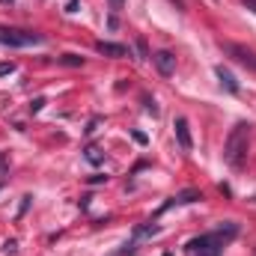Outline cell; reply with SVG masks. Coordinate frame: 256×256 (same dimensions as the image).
I'll list each match as a JSON object with an SVG mask.
<instances>
[{"label": "cell", "instance_id": "cell-21", "mask_svg": "<svg viewBox=\"0 0 256 256\" xmlns=\"http://www.w3.org/2000/svg\"><path fill=\"white\" fill-rule=\"evenodd\" d=\"M176 3H179V0H176Z\"/></svg>", "mask_w": 256, "mask_h": 256}, {"label": "cell", "instance_id": "cell-9", "mask_svg": "<svg viewBox=\"0 0 256 256\" xmlns=\"http://www.w3.org/2000/svg\"><path fill=\"white\" fill-rule=\"evenodd\" d=\"M218 80H220V86H226L232 96L238 92V84H236V78H232V72H226L224 66H218Z\"/></svg>", "mask_w": 256, "mask_h": 256}, {"label": "cell", "instance_id": "cell-10", "mask_svg": "<svg viewBox=\"0 0 256 256\" xmlns=\"http://www.w3.org/2000/svg\"><path fill=\"white\" fill-rule=\"evenodd\" d=\"M86 161L98 167V164H104V152H102L98 146H90V149H86Z\"/></svg>", "mask_w": 256, "mask_h": 256}, {"label": "cell", "instance_id": "cell-3", "mask_svg": "<svg viewBox=\"0 0 256 256\" xmlns=\"http://www.w3.org/2000/svg\"><path fill=\"white\" fill-rule=\"evenodd\" d=\"M42 36L33 30H18V27H0V45L9 48H27V45H39Z\"/></svg>", "mask_w": 256, "mask_h": 256}, {"label": "cell", "instance_id": "cell-18", "mask_svg": "<svg viewBox=\"0 0 256 256\" xmlns=\"http://www.w3.org/2000/svg\"><path fill=\"white\" fill-rule=\"evenodd\" d=\"M122 3L126 0H110V9H122Z\"/></svg>", "mask_w": 256, "mask_h": 256}, {"label": "cell", "instance_id": "cell-6", "mask_svg": "<svg viewBox=\"0 0 256 256\" xmlns=\"http://www.w3.org/2000/svg\"><path fill=\"white\" fill-rule=\"evenodd\" d=\"M196 200H202V194L196 191V188H188V191L176 194V196H170L164 206H161V212H167V208H173V206H188V202H196Z\"/></svg>", "mask_w": 256, "mask_h": 256}, {"label": "cell", "instance_id": "cell-16", "mask_svg": "<svg viewBox=\"0 0 256 256\" xmlns=\"http://www.w3.org/2000/svg\"><path fill=\"white\" fill-rule=\"evenodd\" d=\"M12 72H15V63H0V78L3 74H12Z\"/></svg>", "mask_w": 256, "mask_h": 256}, {"label": "cell", "instance_id": "cell-1", "mask_svg": "<svg viewBox=\"0 0 256 256\" xmlns=\"http://www.w3.org/2000/svg\"><path fill=\"white\" fill-rule=\"evenodd\" d=\"M250 122H238V126L230 131V137H226V146H224V161L230 164V167H244V161H248V143H250Z\"/></svg>", "mask_w": 256, "mask_h": 256}, {"label": "cell", "instance_id": "cell-7", "mask_svg": "<svg viewBox=\"0 0 256 256\" xmlns=\"http://www.w3.org/2000/svg\"><path fill=\"white\" fill-rule=\"evenodd\" d=\"M152 63L158 66L161 74H173V72H176V57H173L170 51H158V54H152Z\"/></svg>", "mask_w": 256, "mask_h": 256}, {"label": "cell", "instance_id": "cell-19", "mask_svg": "<svg viewBox=\"0 0 256 256\" xmlns=\"http://www.w3.org/2000/svg\"><path fill=\"white\" fill-rule=\"evenodd\" d=\"M224 250H206V254H200V256H220Z\"/></svg>", "mask_w": 256, "mask_h": 256}, {"label": "cell", "instance_id": "cell-12", "mask_svg": "<svg viewBox=\"0 0 256 256\" xmlns=\"http://www.w3.org/2000/svg\"><path fill=\"white\" fill-rule=\"evenodd\" d=\"M57 63H60V66H72V68H78V66H84V57H78V54H63V57H57Z\"/></svg>", "mask_w": 256, "mask_h": 256}, {"label": "cell", "instance_id": "cell-15", "mask_svg": "<svg viewBox=\"0 0 256 256\" xmlns=\"http://www.w3.org/2000/svg\"><path fill=\"white\" fill-rule=\"evenodd\" d=\"M42 108H45V98H33V102H30V110H33V114H39Z\"/></svg>", "mask_w": 256, "mask_h": 256}, {"label": "cell", "instance_id": "cell-11", "mask_svg": "<svg viewBox=\"0 0 256 256\" xmlns=\"http://www.w3.org/2000/svg\"><path fill=\"white\" fill-rule=\"evenodd\" d=\"M152 232H158V224L149 220V224H143V226L134 230V242H137V238H146V236H152Z\"/></svg>", "mask_w": 256, "mask_h": 256}, {"label": "cell", "instance_id": "cell-5", "mask_svg": "<svg viewBox=\"0 0 256 256\" xmlns=\"http://www.w3.org/2000/svg\"><path fill=\"white\" fill-rule=\"evenodd\" d=\"M173 128H176V140H179L182 152H191L194 140H191V126H188V120H185V116H179V120L173 122Z\"/></svg>", "mask_w": 256, "mask_h": 256}, {"label": "cell", "instance_id": "cell-20", "mask_svg": "<svg viewBox=\"0 0 256 256\" xmlns=\"http://www.w3.org/2000/svg\"><path fill=\"white\" fill-rule=\"evenodd\" d=\"M3 3H12V0H3Z\"/></svg>", "mask_w": 256, "mask_h": 256}, {"label": "cell", "instance_id": "cell-13", "mask_svg": "<svg viewBox=\"0 0 256 256\" xmlns=\"http://www.w3.org/2000/svg\"><path fill=\"white\" fill-rule=\"evenodd\" d=\"M3 254L15 256V254H18V242H15V238H9V242H6V244H3Z\"/></svg>", "mask_w": 256, "mask_h": 256}, {"label": "cell", "instance_id": "cell-17", "mask_svg": "<svg viewBox=\"0 0 256 256\" xmlns=\"http://www.w3.org/2000/svg\"><path fill=\"white\" fill-rule=\"evenodd\" d=\"M74 9H78V0H68L66 3V12H74Z\"/></svg>", "mask_w": 256, "mask_h": 256}, {"label": "cell", "instance_id": "cell-2", "mask_svg": "<svg viewBox=\"0 0 256 256\" xmlns=\"http://www.w3.org/2000/svg\"><path fill=\"white\" fill-rule=\"evenodd\" d=\"M238 236V226L236 224H226V226H218L214 232H206V236H196L188 242V254H206V250H224V244L230 242V238H236Z\"/></svg>", "mask_w": 256, "mask_h": 256}, {"label": "cell", "instance_id": "cell-8", "mask_svg": "<svg viewBox=\"0 0 256 256\" xmlns=\"http://www.w3.org/2000/svg\"><path fill=\"white\" fill-rule=\"evenodd\" d=\"M96 51L104 54V57H128V48L116 45V42H96Z\"/></svg>", "mask_w": 256, "mask_h": 256}, {"label": "cell", "instance_id": "cell-4", "mask_svg": "<svg viewBox=\"0 0 256 256\" xmlns=\"http://www.w3.org/2000/svg\"><path fill=\"white\" fill-rule=\"evenodd\" d=\"M220 51H224L226 57H232L236 63H242L244 68L256 72V54L250 51V48H244V45H236V42H220Z\"/></svg>", "mask_w": 256, "mask_h": 256}, {"label": "cell", "instance_id": "cell-14", "mask_svg": "<svg viewBox=\"0 0 256 256\" xmlns=\"http://www.w3.org/2000/svg\"><path fill=\"white\" fill-rule=\"evenodd\" d=\"M137 51H140V60H149V48H146L143 39H137Z\"/></svg>", "mask_w": 256, "mask_h": 256}]
</instances>
